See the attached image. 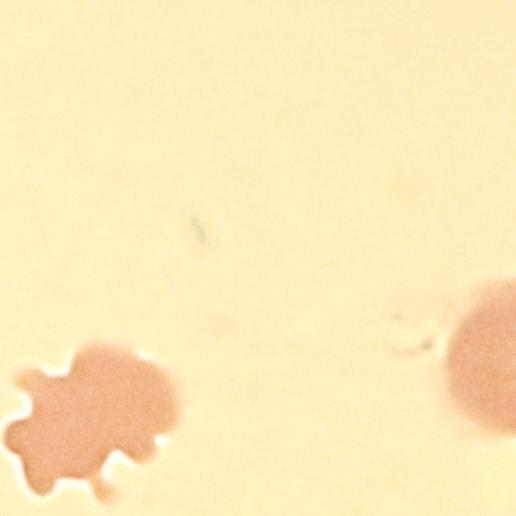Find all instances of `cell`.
<instances>
[{"instance_id":"cell-1","label":"cell","mask_w":516,"mask_h":516,"mask_svg":"<svg viewBox=\"0 0 516 516\" xmlns=\"http://www.w3.org/2000/svg\"><path fill=\"white\" fill-rule=\"evenodd\" d=\"M515 283L488 286L451 336L446 382L457 409L484 430H516Z\"/></svg>"}]
</instances>
